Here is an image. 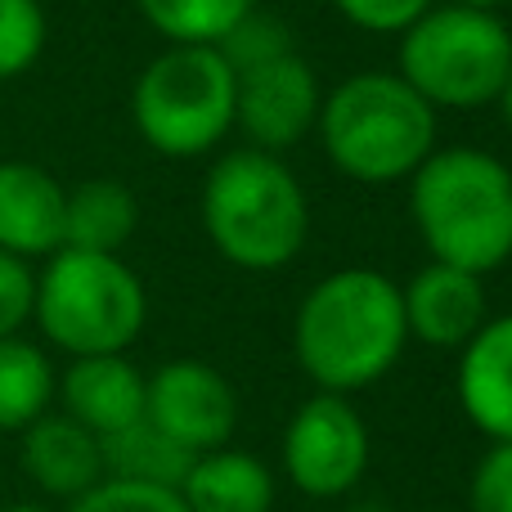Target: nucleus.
Listing matches in <instances>:
<instances>
[{
  "instance_id": "39448f33",
  "label": "nucleus",
  "mask_w": 512,
  "mask_h": 512,
  "mask_svg": "<svg viewBox=\"0 0 512 512\" xmlns=\"http://www.w3.org/2000/svg\"><path fill=\"white\" fill-rule=\"evenodd\" d=\"M36 328L45 342L81 355H126V346L144 333L149 297L144 283L122 256L59 248L45 256L36 274Z\"/></svg>"
},
{
  "instance_id": "aec40b11",
  "label": "nucleus",
  "mask_w": 512,
  "mask_h": 512,
  "mask_svg": "<svg viewBox=\"0 0 512 512\" xmlns=\"http://www.w3.org/2000/svg\"><path fill=\"white\" fill-rule=\"evenodd\" d=\"M167 45H216L256 0H135Z\"/></svg>"
},
{
  "instance_id": "4468645a",
  "label": "nucleus",
  "mask_w": 512,
  "mask_h": 512,
  "mask_svg": "<svg viewBox=\"0 0 512 512\" xmlns=\"http://www.w3.org/2000/svg\"><path fill=\"white\" fill-rule=\"evenodd\" d=\"M18 445V459L23 472L36 481V490L54 499H77L86 495L95 481H104V450H99V436L86 432L81 423H72L68 414H45L36 418Z\"/></svg>"
},
{
  "instance_id": "423d86ee",
  "label": "nucleus",
  "mask_w": 512,
  "mask_h": 512,
  "mask_svg": "<svg viewBox=\"0 0 512 512\" xmlns=\"http://www.w3.org/2000/svg\"><path fill=\"white\" fill-rule=\"evenodd\" d=\"M400 77L432 108L499 104L512 72V27L495 9L477 5H432L414 27L400 32Z\"/></svg>"
},
{
  "instance_id": "a211bd4d",
  "label": "nucleus",
  "mask_w": 512,
  "mask_h": 512,
  "mask_svg": "<svg viewBox=\"0 0 512 512\" xmlns=\"http://www.w3.org/2000/svg\"><path fill=\"white\" fill-rule=\"evenodd\" d=\"M54 364L36 342L0 337V432H27L36 418L50 414L54 400Z\"/></svg>"
},
{
  "instance_id": "9b49d317",
  "label": "nucleus",
  "mask_w": 512,
  "mask_h": 512,
  "mask_svg": "<svg viewBox=\"0 0 512 512\" xmlns=\"http://www.w3.org/2000/svg\"><path fill=\"white\" fill-rule=\"evenodd\" d=\"M400 310H405L409 337H418L423 346H436V351H463L490 319L481 274L454 270V265L441 261L423 265L400 288Z\"/></svg>"
},
{
  "instance_id": "f8f14e48",
  "label": "nucleus",
  "mask_w": 512,
  "mask_h": 512,
  "mask_svg": "<svg viewBox=\"0 0 512 512\" xmlns=\"http://www.w3.org/2000/svg\"><path fill=\"white\" fill-rule=\"evenodd\" d=\"M68 189L36 162H0V252L36 261L63 248Z\"/></svg>"
},
{
  "instance_id": "cd10ccee",
  "label": "nucleus",
  "mask_w": 512,
  "mask_h": 512,
  "mask_svg": "<svg viewBox=\"0 0 512 512\" xmlns=\"http://www.w3.org/2000/svg\"><path fill=\"white\" fill-rule=\"evenodd\" d=\"M0 512H50V508H45V504H5Z\"/></svg>"
},
{
  "instance_id": "bb28decb",
  "label": "nucleus",
  "mask_w": 512,
  "mask_h": 512,
  "mask_svg": "<svg viewBox=\"0 0 512 512\" xmlns=\"http://www.w3.org/2000/svg\"><path fill=\"white\" fill-rule=\"evenodd\" d=\"M499 108H504V122H508V131H512V72H508L504 95H499Z\"/></svg>"
},
{
  "instance_id": "a878e982",
  "label": "nucleus",
  "mask_w": 512,
  "mask_h": 512,
  "mask_svg": "<svg viewBox=\"0 0 512 512\" xmlns=\"http://www.w3.org/2000/svg\"><path fill=\"white\" fill-rule=\"evenodd\" d=\"M333 9L360 32H405L432 9V0H333Z\"/></svg>"
},
{
  "instance_id": "4be33fe9",
  "label": "nucleus",
  "mask_w": 512,
  "mask_h": 512,
  "mask_svg": "<svg viewBox=\"0 0 512 512\" xmlns=\"http://www.w3.org/2000/svg\"><path fill=\"white\" fill-rule=\"evenodd\" d=\"M45 36H50V23H45L41 0H0V81H14L36 68Z\"/></svg>"
},
{
  "instance_id": "5701e85b",
  "label": "nucleus",
  "mask_w": 512,
  "mask_h": 512,
  "mask_svg": "<svg viewBox=\"0 0 512 512\" xmlns=\"http://www.w3.org/2000/svg\"><path fill=\"white\" fill-rule=\"evenodd\" d=\"M68 512H189V508H185V499H180V490L104 477V481H95L86 495L72 499Z\"/></svg>"
},
{
  "instance_id": "6ab92c4d",
  "label": "nucleus",
  "mask_w": 512,
  "mask_h": 512,
  "mask_svg": "<svg viewBox=\"0 0 512 512\" xmlns=\"http://www.w3.org/2000/svg\"><path fill=\"white\" fill-rule=\"evenodd\" d=\"M99 450H104V477L144 481V486H167V490H180L189 463L198 459V454L180 450L171 436H162L149 418H140V423L122 427L113 436H99Z\"/></svg>"
},
{
  "instance_id": "7ed1b4c3",
  "label": "nucleus",
  "mask_w": 512,
  "mask_h": 512,
  "mask_svg": "<svg viewBox=\"0 0 512 512\" xmlns=\"http://www.w3.org/2000/svg\"><path fill=\"white\" fill-rule=\"evenodd\" d=\"M315 131L355 185H396L432 158L436 108L400 72H355L324 95Z\"/></svg>"
},
{
  "instance_id": "b1692460",
  "label": "nucleus",
  "mask_w": 512,
  "mask_h": 512,
  "mask_svg": "<svg viewBox=\"0 0 512 512\" xmlns=\"http://www.w3.org/2000/svg\"><path fill=\"white\" fill-rule=\"evenodd\" d=\"M36 310V270L23 256L0 252V337H18Z\"/></svg>"
},
{
  "instance_id": "c85d7f7f",
  "label": "nucleus",
  "mask_w": 512,
  "mask_h": 512,
  "mask_svg": "<svg viewBox=\"0 0 512 512\" xmlns=\"http://www.w3.org/2000/svg\"><path fill=\"white\" fill-rule=\"evenodd\" d=\"M454 5H477V9H499V5H508V0H454Z\"/></svg>"
},
{
  "instance_id": "6e6552de",
  "label": "nucleus",
  "mask_w": 512,
  "mask_h": 512,
  "mask_svg": "<svg viewBox=\"0 0 512 512\" xmlns=\"http://www.w3.org/2000/svg\"><path fill=\"white\" fill-rule=\"evenodd\" d=\"M369 468V427L346 396L301 400L283 432V472L310 499H342Z\"/></svg>"
},
{
  "instance_id": "ddd939ff",
  "label": "nucleus",
  "mask_w": 512,
  "mask_h": 512,
  "mask_svg": "<svg viewBox=\"0 0 512 512\" xmlns=\"http://www.w3.org/2000/svg\"><path fill=\"white\" fill-rule=\"evenodd\" d=\"M54 396L72 423L95 436H113L144 418V373L126 355H81L63 369Z\"/></svg>"
},
{
  "instance_id": "dca6fc26",
  "label": "nucleus",
  "mask_w": 512,
  "mask_h": 512,
  "mask_svg": "<svg viewBox=\"0 0 512 512\" xmlns=\"http://www.w3.org/2000/svg\"><path fill=\"white\" fill-rule=\"evenodd\" d=\"M180 499L189 512H270L274 477L256 454L243 450H207L189 463L180 481Z\"/></svg>"
},
{
  "instance_id": "c756f323",
  "label": "nucleus",
  "mask_w": 512,
  "mask_h": 512,
  "mask_svg": "<svg viewBox=\"0 0 512 512\" xmlns=\"http://www.w3.org/2000/svg\"><path fill=\"white\" fill-rule=\"evenodd\" d=\"M427 512H441V508H427Z\"/></svg>"
},
{
  "instance_id": "f257e3e1",
  "label": "nucleus",
  "mask_w": 512,
  "mask_h": 512,
  "mask_svg": "<svg viewBox=\"0 0 512 512\" xmlns=\"http://www.w3.org/2000/svg\"><path fill=\"white\" fill-rule=\"evenodd\" d=\"M409 328L400 310V283L351 265L306 292L292 319V351L319 391L351 396L373 387L405 355Z\"/></svg>"
},
{
  "instance_id": "393cba45",
  "label": "nucleus",
  "mask_w": 512,
  "mask_h": 512,
  "mask_svg": "<svg viewBox=\"0 0 512 512\" xmlns=\"http://www.w3.org/2000/svg\"><path fill=\"white\" fill-rule=\"evenodd\" d=\"M472 512H512V441H495L472 468L468 486Z\"/></svg>"
},
{
  "instance_id": "1a4fd4ad",
  "label": "nucleus",
  "mask_w": 512,
  "mask_h": 512,
  "mask_svg": "<svg viewBox=\"0 0 512 512\" xmlns=\"http://www.w3.org/2000/svg\"><path fill=\"white\" fill-rule=\"evenodd\" d=\"M144 418L189 454L230 445L239 427V396L221 369L203 360H171L144 378Z\"/></svg>"
},
{
  "instance_id": "f03ea898",
  "label": "nucleus",
  "mask_w": 512,
  "mask_h": 512,
  "mask_svg": "<svg viewBox=\"0 0 512 512\" xmlns=\"http://www.w3.org/2000/svg\"><path fill=\"white\" fill-rule=\"evenodd\" d=\"M409 216L432 261L486 279L512 256V171L486 149H432L409 176Z\"/></svg>"
},
{
  "instance_id": "0eeeda50",
  "label": "nucleus",
  "mask_w": 512,
  "mask_h": 512,
  "mask_svg": "<svg viewBox=\"0 0 512 512\" xmlns=\"http://www.w3.org/2000/svg\"><path fill=\"white\" fill-rule=\"evenodd\" d=\"M140 140L162 158H203L234 131V72L216 45H167L131 90Z\"/></svg>"
},
{
  "instance_id": "412c9836",
  "label": "nucleus",
  "mask_w": 512,
  "mask_h": 512,
  "mask_svg": "<svg viewBox=\"0 0 512 512\" xmlns=\"http://www.w3.org/2000/svg\"><path fill=\"white\" fill-rule=\"evenodd\" d=\"M292 50H297V45H292L288 23L274 18V14H261V9H248V14L216 41V54L230 63L234 77L261 68V63H270V59H279V54H292Z\"/></svg>"
},
{
  "instance_id": "7c9ffc66",
  "label": "nucleus",
  "mask_w": 512,
  "mask_h": 512,
  "mask_svg": "<svg viewBox=\"0 0 512 512\" xmlns=\"http://www.w3.org/2000/svg\"><path fill=\"white\" fill-rule=\"evenodd\" d=\"M508 5H512V0H508Z\"/></svg>"
},
{
  "instance_id": "9d476101",
  "label": "nucleus",
  "mask_w": 512,
  "mask_h": 512,
  "mask_svg": "<svg viewBox=\"0 0 512 512\" xmlns=\"http://www.w3.org/2000/svg\"><path fill=\"white\" fill-rule=\"evenodd\" d=\"M319 104L324 90L315 81V68L297 50L234 77V126L252 140L248 149H292L297 140H306V131H315Z\"/></svg>"
},
{
  "instance_id": "f3484780",
  "label": "nucleus",
  "mask_w": 512,
  "mask_h": 512,
  "mask_svg": "<svg viewBox=\"0 0 512 512\" xmlns=\"http://www.w3.org/2000/svg\"><path fill=\"white\" fill-rule=\"evenodd\" d=\"M140 225V203L117 180H81L63 203V248L77 252H122Z\"/></svg>"
},
{
  "instance_id": "20e7f679",
  "label": "nucleus",
  "mask_w": 512,
  "mask_h": 512,
  "mask_svg": "<svg viewBox=\"0 0 512 512\" xmlns=\"http://www.w3.org/2000/svg\"><path fill=\"white\" fill-rule=\"evenodd\" d=\"M203 230L239 270H283L310 234L306 189L279 153L234 149L203 180Z\"/></svg>"
},
{
  "instance_id": "2eb2a0df",
  "label": "nucleus",
  "mask_w": 512,
  "mask_h": 512,
  "mask_svg": "<svg viewBox=\"0 0 512 512\" xmlns=\"http://www.w3.org/2000/svg\"><path fill=\"white\" fill-rule=\"evenodd\" d=\"M459 405L490 441H512V315L486 319L459 355Z\"/></svg>"
}]
</instances>
